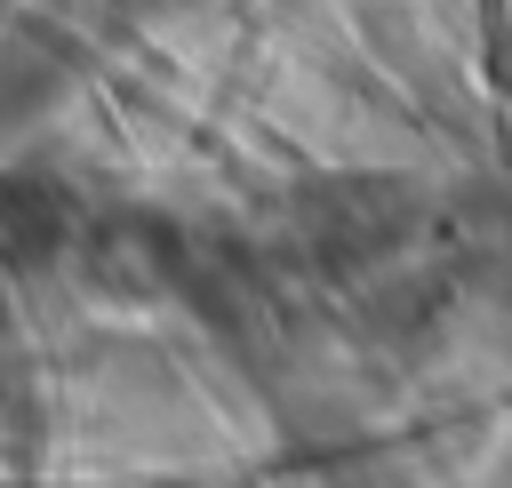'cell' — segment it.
<instances>
[{
	"label": "cell",
	"instance_id": "1",
	"mask_svg": "<svg viewBox=\"0 0 512 488\" xmlns=\"http://www.w3.org/2000/svg\"><path fill=\"white\" fill-rule=\"evenodd\" d=\"M296 224L328 264H368V256H392L408 240L416 200L392 176H336V184H312L296 200Z\"/></svg>",
	"mask_w": 512,
	"mask_h": 488
},
{
	"label": "cell",
	"instance_id": "3",
	"mask_svg": "<svg viewBox=\"0 0 512 488\" xmlns=\"http://www.w3.org/2000/svg\"><path fill=\"white\" fill-rule=\"evenodd\" d=\"M56 88H64V64H48V56H0V128L32 120Z\"/></svg>",
	"mask_w": 512,
	"mask_h": 488
},
{
	"label": "cell",
	"instance_id": "2",
	"mask_svg": "<svg viewBox=\"0 0 512 488\" xmlns=\"http://www.w3.org/2000/svg\"><path fill=\"white\" fill-rule=\"evenodd\" d=\"M64 240H72L64 192H48L40 176H0V264L32 272V264H48Z\"/></svg>",
	"mask_w": 512,
	"mask_h": 488
}]
</instances>
